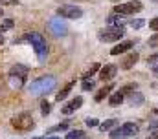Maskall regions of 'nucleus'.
<instances>
[{
	"instance_id": "f3484780",
	"label": "nucleus",
	"mask_w": 158,
	"mask_h": 139,
	"mask_svg": "<svg viewBox=\"0 0 158 139\" xmlns=\"http://www.w3.org/2000/svg\"><path fill=\"white\" fill-rule=\"evenodd\" d=\"M114 126H118V119H107V121L99 123V130L101 132H112Z\"/></svg>"
},
{
	"instance_id": "0eeeda50",
	"label": "nucleus",
	"mask_w": 158,
	"mask_h": 139,
	"mask_svg": "<svg viewBox=\"0 0 158 139\" xmlns=\"http://www.w3.org/2000/svg\"><path fill=\"white\" fill-rule=\"evenodd\" d=\"M142 9H143V4L140 0H131V2L118 4L114 7V13L116 15H134V13H140Z\"/></svg>"
},
{
	"instance_id": "e433bc0d",
	"label": "nucleus",
	"mask_w": 158,
	"mask_h": 139,
	"mask_svg": "<svg viewBox=\"0 0 158 139\" xmlns=\"http://www.w3.org/2000/svg\"><path fill=\"white\" fill-rule=\"evenodd\" d=\"M153 2H158V0H153Z\"/></svg>"
},
{
	"instance_id": "ddd939ff",
	"label": "nucleus",
	"mask_w": 158,
	"mask_h": 139,
	"mask_svg": "<svg viewBox=\"0 0 158 139\" xmlns=\"http://www.w3.org/2000/svg\"><path fill=\"white\" fill-rule=\"evenodd\" d=\"M81 104H83V97H74L70 103H66L64 106H63V113H64V115H70V113H74V112L77 110Z\"/></svg>"
},
{
	"instance_id": "f03ea898",
	"label": "nucleus",
	"mask_w": 158,
	"mask_h": 139,
	"mask_svg": "<svg viewBox=\"0 0 158 139\" xmlns=\"http://www.w3.org/2000/svg\"><path fill=\"white\" fill-rule=\"evenodd\" d=\"M11 126L17 132H30L35 128V119L31 117L30 112H20L15 117H11Z\"/></svg>"
},
{
	"instance_id": "b1692460",
	"label": "nucleus",
	"mask_w": 158,
	"mask_h": 139,
	"mask_svg": "<svg viewBox=\"0 0 158 139\" xmlns=\"http://www.w3.org/2000/svg\"><path fill=\"white\" fill-rule=\"evenodd\" d=\"M147 44H149L151 48H158V33H155L153 37H149V40H147Z\"/></svg>"
},
{
	"instance_id": "4468645a",
	"label": "nucleus",
	"mask_w": 158,
	"mask_h": 139,
	"mask_svg": "<svg viewBox=\"0 0 158 139\" xmlns=\"http://www.w3.org/2000/svg\"><path fill=\"white\" fill-rule=\"evenodd\" d=\"M112 88H114V82H109L107 86H103L101 90H98V92H96L94 101H96V103H101L105 97H109V93H110V90H112Z\"/></svg>"
},
{
	"instance_id": "5701e85b",
	"label": "nucleus",
	"mask_w": 158,
	"mask_h": 139,
	"mask_svg": "<svg viewBox=\"0 0 158 139\" xmlns=\"http://www.w3.org/2000/svg\"><path fill=\"white\" fill-rule=\"evenodd\" d=\"M131 26H132L134 30H140V28H143V26H145V20H142V18H136V20H132V22H131Z\"/></svg>"
},
{
	"instance_id": "393cba45",
	"label": "nucleus",
	"mask_w": 158,
	"mask_h": 139,
	"mask_svg": "<svg viewBox=\"0 0 158 139\" xmlns=\"http://www.w3.org/2000/svg\"><path fill=\"white\" fill-rule=\"evenodd\" d=\"M94 86H96V82H94L92 79H90V81H85V82H83V90H85V92H88V90H94Z\"/></svg>"
},
{
	"instance_id": "2eb2a0df",
	"label": "nucleus",
	"mask_w": 158,
	"mask_h": 139,
	"mask_svg": "<svg viewBox=\"0 0 158 139\" xmlns=\"http://www.w3.org/2000/svg\"><path fill=\"white\" fill-rule=\"evenodd\" d=\"M74 84H76L74 81H70V82H66V84H64V88H63V90H61V92L57 93V97H55V101H57V103H61V101H64V99L68 97V93L72 92V88H74Z\"/></svg>"
},
{
	"instance_id": "a878e982",
	"label": "nucleus",
	"mask_w": 158,
	"mask_h": 139,
	"mask_svg": "<svg viewBox=\"0 0 158 139\" xmlns=\"http://www.w3.org/2000/svg\"><path fill=\"white\" fill-rule=\"evenodd\" d=\"M59 130H68V123H61V125H57V126H53L50 132H59Z\"/></svg>"
},
{
	"instance_id": "c85d7f7f",
	"label": "nucleus",
	"mask_w": 158,
	"mask_h": 139,
	"mask_svg": "<svg viewBox=\"0 0 158 139\" xmlns=\"http://www.w3.org/2000/svg\"><path fill=\"white\" fill-rule=\"evenodd\" d=\"M155 62H158V55H153L147 59V64H155Z\"/></svg>"
},
{
	"instance_id": "4be33fe9",
	"label": "nucleus",
	"mask_w": 158,
	"mask_h": 139,
	"mask_svg": "<svg viewBox=\"0 0 158 139\" xmlns=\"http://www.w3.org/2000/svg\"><path fill=\"white\" fill-rule=\"evenodd\" d=\"M50 108H52V106H50L48 101H42V103H40V110H42V115H44V117L50 113Z\"/></svg>"
},
{
	"instance_id": "423d86ee",
	"label": "nucleus",
	"mask_w": 158,
	"mask_h": 139,
	"mask_svg": "<svg viewBox=\"0 0 158 139\" xmlns=\"http://www.w3.org/2000/svg\"><path fill=\"white\" fill-rule=\"evenodd\" d=\"M138 130H140V126H138L136 123H125V125H121V126L114 128V130L110 132V137H112V139L132 137V136H136V134H138Z\"/></svg>"
},
{
	"instance_id": "7ed1b4c3",
	"label": "nucleus",
	"mask_w": 158,
	"mask_h": 139,
	"mask_svg": "<svg viewBox=\"0 0 158 139\" xmlns=\"http://www.w3.org/2000/svg\"><path fill=\"white\" fill-rule=\"evenodd\" d=\"M22 40H28V42L33 46V50H35V53H37L39 61H44V59H46L48 44H46V38H44L40 33H28V35H24V37H22Z\"/></svg>"
},
{
	"instance_id": "39448f33",
	"label": "nucleus",
	"mask_w": 158,
	"mask_h": 139,
	"mask_svg": "<svg viewBox=\"0 0 158 139\" xmlns=\"http://www.w3.org/2000/svg\"><path fill=\"white\" fill-rule=\"evenodd\" d=\"M26 77H28V68L26 66H13L9 70V82L13 88H22V84L26 82Z\"/></svg>"
},
{
	"instance_id": "1a4fd4ad",
	"label": "nucleus",
	"mask_w": 158,
	"mask_h": 139,
	"mask_svg": "<svg viewBox=\"0 0 158 139\" xmlns=\"http://www.w3.org/2000/svg\"><path fill=\"white\" fill-rule=\"evenodd\" d=\"M57 17H61V18H79V17H83V9L77 7V6H59V9H57Z\"/></svg>"
},
{
	"instance_id": "bb28decb",
	"label": "nucleus",
	"mask_w": 158,
	"mask_h": 139,
	"mask_svg": "<svg viewBox=\"0 0 158 139\" xmlns=\"http://www.w3.org/2000/svg\"><path fill=\"white\" fill-rule=\"evenodd\" d=\"M149 28H151L153 31H156V33H158V17H155V18L149 22Z\"/></svg>"
},
{
	"instance_id": "473e14b6",
	"label": "nucleus",
	"mask_w": 158,
	"mask_h": 139,
	"mask_svg": "<svg viewBox=\"0 0 158 139\" xmlns=\"http://www.w3.org/2000/svg\"><path fill=\"white\" fill-rule=\"evenodd\" d=\"M44 139H61V137H44Z\"/></svg>"
},
{
	"instance_id": "72a5a7b5",
	"label": "nucleus",
	"mask_w": 158,
	"mask_h": 139,
	"mask_svg": "<svg viewBox=\"0 0 158 139\" xmlns=\"http://www.w3.org/2000/svg\"><path fill=\"white\" fill-rule=\"evenodd\" d=\"M155 113H156V115H158V106H156V108H155Z\"/></svg>"
},
{
	"instance_id": "c9c22d12",
	"label": "nucleus",
	"mask_w": 158,
	"mask_h": 139,
	"mask_svg": "<svg viewBox=\"0 0 158 139\" xmlns=\"http://www.w3.org/2000/svg\"><path fill=\"white\" fill-rule=\"evenodd\" d=\"M0 17H2V7H0Z\"/></svg>"
},
{
	"instance_id": "6ab92c4d",
	"label": "nucleus",
	"mask_w": 158,
	"mask_h": 139,
	"mask_svg": "<svg viewBox=\"0 0 158 139\" xmlns=\"http://www.w3.org/2000/svg\"><path fill=\"white\" fill-rule=\"evenodd\" d=\"M66 139H86V134L83 130H72L66 134Z\"/></svg>"
},
{
	"instance_id": "dca6fc26",
	"label": "nucleus",
	"mask_w": 158,
	"mask_h": 139,
	"mask_svg": "<svg viewBox=\"0 0 158 139\" xmlns=\"http://www.w3.org/2000/svg\"><path fill=\"white\" fill-rule=\"evenodd\" d=\"M127 101H129L131 106H142L145 99H143V95H142L140 92H134V93H131V95L127 97Z\"/></svg>"
},
{
	"instance_id": "9b49d317",
	"label": "nucleus",
	"mask_w": 158,
	"mask_h": 139,
	"mask_svg": "<svg viewBox=\"0 0 158 139\" xmlns=\"http://www.w3.org/2000/svg\"><path fill=\"white\" fill-rule=\"evenodd\" d=\"M134 46V40H121L119 44H116L110 51V55H119V53H125V51H131Z\"/></svg>"
},
{
	"instance_id": "f257e3e1",
	"label": "nucleus",
	"mask_w": 158,
	"mask_h": 139,
	"mask_svg": "<svg viewBox=\"0 0 158 139\" xmlns=\"http://www.w3.org/2000/svg\"><path fill=\"white\" fill-rule=\"evenodd\" d=\"M55 88V77L53 75H44L39 77L37 81H33L30 84V93L31 95H46Z\"/></svg>"
},
{
	"instance_id": "f704fd0d",
	"label": "nucleus",
	"mask_w": 158,
	"mask_h": 139,
	"mask_svg": "<svg viewBox=\"0 0 158 139\" xmlns=\"http://www.w3.org/2000/svg\"><path fill=\"white\" fill-rule=\"evenodd\" d=\"M110 2H121V0H110Z\"/></svg>"
},
{
	"instance_id": "412c9836",
	"label": "nucleus",
	"mask_w": 158,
	"mask_h": 139,
	"mask_svg": "<svg viewBox=\"0 0 158 139\" xmlns=\"http://www.w3.org/2000/svg\"><path fill=\"white\" fill-rule=\"evenodd\" d=\"M13 24H15V22H13L11 18H6V20L2 22V26H0V30H2V31H7V30H11V28H13Z\"/></svg>"
},
{
	"instance_id": "c756f323",
	"label": "nucleus",
	"mask_w": 158,
	"mask_h": 139,
	"mask_svg": "<svg viewBox=\"0 0 158 139\" xmlns=\"http://www.w3.org/2000/svg\"><path fill=\"white\" fill-rule=\"evenodd\" d=\"M119 17H121V15H112V17H109V22H110V24H112V22H118Z\"/></svg>"
},
{
	"instance_id": "2f4dec72",
	"label": "nucleus",
	"mask_w": 158,
	"mask_h": 139,
	"mask_svg": "<svg viewBox=\"0 0 158 139\" xmlns=\"http://www.w3.org/2000/svg\"><path fill=\"white\" fill-rule=\"evenodd\" d=\"M0 44H4V35L0 33Z\"/></svg>"
},
{
	"instance_id": "4c0bfd02",
	"label": "nucleus",
	"mask_w": 158,
	"mask_h": 139,
	"mask_svg": "<svg viewBox=\"0 0 158 139\" xmlns=\"http://www.w3.org/2000/svg\"><path fill=\"white\" fill-rule=\"evenodd\" d=\"M33 139H39V137H33Z\"/></svg>"
},
{
	"instance_id": "9d476101",
	"label": "nucleus",
	"mask_w": 158,
	"mask_h": 139,
	"mask_svg": "<svg viewBox=\"0 0 158 139\" xmlns=\"http://www.w3.org/2000/svg\"><path fill=\"white\" fill-rule=\"evenodd\" d=\"M116 73H118V66L116 64H105L101 68V71H99V79L101 81H110V79L116 77Z\"/></svg>"
},
{
	"instance_id": "f8f14e48",
	"label": "nucleus",
	"mask_w": 158,
	"mask_h": 139,
	"mask_svg": "<svg viewBox=\"0 0 158 139\" xmlns=\"http://www.w3.org/2000/svg\"><path fill=\"white\" fill-rule=\"evenodd\" d=\"M140 61V55L136 53V51H132V53H129L127 57H123L121 59V68L123 70H131V68H134V64Z\"/></svg>"
},
{
	"instance_id": "cd10ccee",
	"label": "nucleus",
	"mask_w": 158,
	"mask_h": 139,
	"mask_svg": "<svg viewBox=\"0 0 158 139\" xmlns=\"http://www.w3.org/2000/svg\"><path fill=\"white\" fill-rule=\"evenodd\" d=\"M86 125H88V126H96V125H99V121L94 119V117H88V119H86Z\"/></svg>"
},
{
	"instance_id": "6e6552de",
	"label": "nucleus",
	"mask_w": 158,
	"mask_h": 139,
	"mask_svg": "<svg viewBox=\"0 0 158 139\" xmlns=\"http://www.w3.org/2000/svg\"><path fill=\"white\" fill-rule=\"evenodd\" d=\"M48 30L55 35V37H64V35L68 33V26H66V22H64L61 17L50 18V20H48Z\"/></svg>"
},
{
	"instance_id": "20e7f679",
	"label": "nucleus",
	"mask_w": 158,
	"mask_h": 139,
	"mask_svg": "<svg viewBox=\"0 0 158 139\" xmlns=\"http://www.w3.org/2000/svg\"><path fill=\"white\" fill-rule=\"evenodd\" d=\"M125 35V28L119 24V26H107L103 30H99L98 33V38L101 42H116V40H121V37Z\"/></svg>"
},
{
	"instance_id": "7c9ffc66",
	"label": "nucleus",
	"mask_w": 158,
	"mask_h": 139,
	"mask_svg": "<svg viewBox=\"0 0 158 139\" xmlns=\"http://www.w3.org/2000/svg\"><path fill=\"white\" fill-rule=\"evenodd\" d=\"M147 139H158V130H155V132H151V134L147 136Z\"/></svg>"
},
{
	"instance_id": "a211bd4d",
	"label": "nucleus",
	"mask_w": 158,
	"mask_h": 139,
	"mask_svg": "<svg viewBox=\"0 0 158 139\" xmlns=\"http://www.w3.org/2000/svg\"><path fill=\"white\" fill-rule=\"evenodd\" d=\"M125 101V95L121 93V92H116V93H112L110 97H109V104L110 106H118V104H121Z\"/></svg>"
},
{
	"instance_id": "aec40b11",
	"label": "nucleus",
	"mask_w": 158,
	"mask_h": 139,
	"mask_svg": "<svg viewBox=\"0 0 158 139\" xmlns=\"http://www.w3.org/2000/svg\"><path fill=\"white\" fill-rule=\"evenodd\" d=\"M99 68H101V66H99L98 62H96V64H92L90 68H88L86 71H85V73H83V79H85V81H88V77H92V75H94V73H96V71H98Z\"/></svg>"
}]
</instances>
